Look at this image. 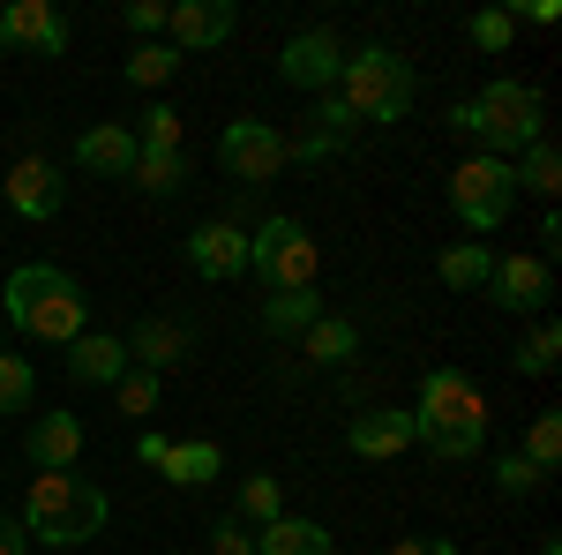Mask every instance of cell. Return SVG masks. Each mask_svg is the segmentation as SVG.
I'll return each instance as SVG.
<instances>
[{
	"label": "cell",
	"mask_w": 562,
	"mask_h": 555,
	"mask_svg": "<svg viewBox=\"0 0 562 555\" xmlns=\"http://www.w3.org/2000/svg\"><path fill=\"white\" fill-rule=\"evenodd\" d=\"M0 323L38 345H76L90 331V293L60 270V263H23L0 286Z\"/></svg>",
	"instance_id": "1"
},
{
	"label": "cell",
	"mask_w": 562,
	"mask_h": 555,
	"mask_svg": "<svg viewBox=\"0 0 562 555\" xmlns=\"http://www.w3.org/2000/svg\"><path fill=\"white\" fill-rule=\"evenodd\" d=\"M405 413H413V443L428 458H442V466H465V458H480V443H487V406H480L473 376H458V368H428L420 376V398Z\"/></svg>",
	"instance_id": "2"
},
{
	"label": "cell",
	"mask_w": 562,
	"mask_h": 555,
	"mask_svg": "<svg viewBox=\"0 0 562 555\" xmlns=\"http://www.w3.org/2000/svg\"><path fill=\"white\" fill-rule=\"evenodd\" d=\"M105 518H113V496L98 480H76V473H38L23 496V533L38 548H83L105 533Z\"/></svg>",
	"instance_id": "3"
},
{
	"label": "cell",
	"mask_w": 562,
	"mask_h": 555,
	"mask_svg": "<svg viewBox=\"0 0 562 555\" xmlns=\"http://www.w3.org/2000/svg\"><path fill=\"white\" fill-rule=\"evenodd\" d=\"M338 98H346L352 121H405L413 113V60L397 45H346V68H338Z\"/></svg>",
	"instance_id": "4"
},
{
	"label": "cell",
	"mask_w": 562,
	"mask_h": 555,
	"mask_svg": "<svg viewBox=\"0 0 562 555\" xmlns=\"http://www.w3.org/2000/svg\"><path fill=\"white\" fill-rule=\"evenodd\" d=\"M248 270L262 278V293H307L323 270V248L301 218H262L248 233Z\"/></svg>",
	"instance_id": "5"
},
{
	"label": "cell",
	"mask_w": 562,
	"mask_h": 555,
	"mask_svg": "<svg viewBox=\"0 0 562 555\" xmlns=\"http://www.w3.org/2000/svg\"><path fill=\"white\" fill-rule=\"evenodd\" d=\"M473 121H480L473 143H487V158H518L525 143H540V135H548L540 90L518 84V76H495V84L480 90V98H473Z\"/></svg>",
	"instance_id": "6"
},
{
	"label": "cell",
	"mask_w": 562,
	"mask_h": 555,
	"mask_svg": "<svg viewBox=\"0 0 562 555\" xmlns=\"http://www.w3.org/2000/svg\"><path fill=\"white\" fill-rule=\"evenodd\" d=\"M510 203H518V180H510V158H458V173H450V211H458V225H473V233H495L503 218H510Z\"/></svg>",
	"instance_id": "7"
},
{
	"label": "cell",
	"mask_w": 562,
	"mask_h": 555,
	"mask_svg": "<svg viewBox=\"0 0 562 555\" xmlns=\"http://www.w3.org/2000/svg\"><path fill=\"white\" fill-rule=\"evenodd\" d=\"M217 166L233 173L240 188L278 180V166H285V135L270 129V121H225V135H217Z\"/></svg>",
	"instance_id": "8"
},
{
	"label": "cell",
	"mask_w": 562,
	"mask_h": 555,
	"mask_svg": "<svg viewBox=\"0 0 562 555\" xmlns=\"http://www.w3.org/2000/svg\"><path fill=\"white\" fill-rule=\"evenodd\" d=\"M0 45L53 60V53H68V15L53 0H0Z\"/></svg>",
	"instance_id": "9"
},
{
	"label": "cell",
	"mask_w": 562,
	"mask_h": 555,
	"mask_svg": "<svg viewBox=\"0 0 562 555\" xmlns=\"http://www.w3.org/2000/svg\"><path fill=\"white\" fill-rule=\"evenodd\" d=\"M548 293H555L548 256H495V270H487V300H495V308H510V315H540Z\"/></svg>",
	"instance_id": "10"
},
{
	"label": "cell",
	"mask_w": 562,
	"mask_h": 555,
	"mask_svg": "<svg viewBox=\"0 0 562 555\" xmlns=\"http://www.w3.org/2000/svg\"><path fill=\"white\" fill-rule=\"evenodd\" d=\"M338 68H346V45H338V31H301V38H285V53H278V76L301 90H338Z\"/></svg>",
	"instance_id": "11"
},
{
	"label": "cell",
	"mask_w": 562,
	"mask_h": 555,
	"mask_svg": "<svg viewBox=\"0 0 562 555\" xmlns=\"http://www.w3.org/2000/svg\"><path fill=\"white\" fill-rule=\"evenodd\" d=\"M346 451L368 458V466L405 458V451H413V413H405V406H368V413H352L346 421Z\"/></svg>",
	"instance_id": "12"
},
{
	"label": "cell",
	"mask_w": 562,
	"mask_h": 555,
	"mask_svg": "<svg viewBox=\"0 0 562 555\" xmlns=\"http://www.w3.org/2000/svg\"><path fill=\"white\" fill-rule=\"evenodd\" d=\"M188 270H195V278H211V286L240 278V270H248V233H240L233 218L195 225V233H188Z\"/></svg>",
	"instance_id": "13"
},
{
	"label": "cell",
	"mask_w": 562,
	"mask_h": 555,
	"mask_svg": "<svg viewBox=\"0 0 562 555\" xmlns=\"http://www.w3.org/2000/svg\"><path fill=\"white\" fill-rule=\"evenodd\" d=\"M233 0H173V15H166V31H173V53H211V45L233 38Z\"/></svg>",
	"instance_id": "14"
},
{
	"label": "cell",
	"mask_w": 562,
	"mask_h": 555,
	"mask_svg": "<svg viewBox=\"0 0 562 555\" xmlns=\"http://www.w3.org/2000/svg\"><path fill=\"white\" fill-rule=\"evenodd\" d=\"M23 458L38 473H76V458H83V421L76 413H38V421L23 428Z\"/></svg>",
	"instance_id": "15"
},
{
	"label": "cell",
	"mask_w": 562,
	"mask_h": 555,
	"mask_svg": "<svg viewBox=\"0 0 562 555\" xmlns=\"http://www.w3.org/2000/svg\"><path fill=\"white\" fill-rule=\"evenodd\" d=\"M60 203H68V180H60L53 158H15L8 166V211L15 218H53Z\"/></svg>",
	"instance_id": "16"
},
{
	"label": "cell",
	"mask_w": 562,
	"mask_h": 555,
	"mask_svg": "<svg viewBox=\"0 0 562 555\" xmlns=\"http://www.w3.org/2000/svg\"><path fill=\"white\" fill-rule=\"evenodd\" d=\"M135 151H143V143H135L128 121H98V129L76 135V166H83V173H105V180H128V173H135Z\"/></svg>",
	"instance_id": "17"
},
{
	"label": "cell",
	"mask_w": 562,
	"mask_h": 555,
	"mask_svg": "<svg viewBox=\"0 0 562 555\" xmlns=\"http://www.w3.org/2000/svg\"><path fill=\"white\" fill-rule=\"evenodd\" d=\"M128 368H150V376H166V368H173V360H188V323H173V315H143V323H135L128 338Z\"/></svg>",
	"instance_id": "18"
},
{
	"label": "cell",
	"mask_w": 562,
	"mask_h": 555,
	"mask_svg": "<svg viewBox=\"0 0 562 555\" xmlns=\"http://www.w3.org/2000/svg\"><path fill=\"white\" fill-rule=\"evenodd\" d=\"M128 376V345L113 338V331H83V338L68 345V384H83V390H113Z\"/></svg>",
	"instance_id": "19"
},
{
	"label": "cell",
	"mask_w": 562,
	"mask_h": 555,
	"mask_svg": "<svg viewBox=\"0 0 562 555\" xmlns=\"http://www.w3.org/2000/svg\"><path fill=\"white\" fill-rule=\"evenodd\" d=\"M256 555H330V525H315V518H270V525H256Z\"/></svg>",
	"instance_id": "20"
},
{
	"label": "cell",
	"mask_w": 562,
	"mask_h": 555,
	"mask_svg": "<svg viewBox=\"0 0 562 555\" xmlns=\"http://www.w3.org/2000/svg\"><path fill=\"white\" fill-rule=\"evenodd\" d=\"M323 315H330V308H323L315 286H307V293H270L262 300V331H270V338H307Z\"/></svg>",
	"instance_id": "21"
},
{
	"label": "cell",
	"mask_w": 562,
	"mask_h": 555,
	"mask_svg": "<svg viewBox=\"0 0 562 555\" xmlns=\"http://www.w3.org/2000/svg\"><path fill=\"white\" fill-rule=\"evenodd\" d=\"M487 270H495V248H487V241H450V248L435 256V278H442L450 293H473V286H487Z\"/></svg>",
	"instance_id": "22"
},
{
	"label": "cell",
	"mask_w": 562,
	"mask_h": 555,
	"mask_svg": "<svg viewBox=\"0 0 562 555\" xmlns=\"http://www.w3.org/2000/svg\"><path fill=\"white\" fill-rule=\"evenodd\" d=\"M510 180L518 188H532L540 203H555V188H562V158H555V143L540 135V143H525L518 158H510Z\"/></svg>",
	"instance_id": "23"
},
{
	"label": "cell",
	"mask_w": 562,
	"mask_h": 555,
	"mask_svg": "<svg viewBox=\"0 0 562 555\" xmlns=\"http://www.w3.org/2000/svg\"><path fill=\"white\" fill-rule=\"evenodd\" d=\"M135 188H143V196H158V203H166V196H180V188H188V158H180V151H135V173H128Z\"/></svg>",
	"instance_id": "24"
},
{
	"label": "cell",
	"mask_w": 562,
	"mask_h": 555,
	"mask_svg": "<svg viewBox=\"0 0 562 555\" xmlns=\"http://www.w3.org/2000/svg\"><path fill=\"white\" fill-rule=\"evenodd\" d=\"M158 473H166L173 488H203V480H217V443H203V435H195V443H173Z\"/></svg>",
	"instance_id": "25"
},
{
	"label": "cell",
	"mask_w": 562,
	"mask_h": 555,
	"mask_svg": "<svg viewBox=\"0 0 562 555\" xmlns=\"http://www.w3.org/2000/svg\"><path fill=\"white\" fill-rule=\"evenodd\" d=\"M38 406V360L0 345V413H31Z\"/></svg>",
	"instance_id": "26"
},
{
	"label": "cell",
	"mask_w": 562,
	"mask_h": 555,
	"mask_svg": "<svg viewBox=\"0 0 562 555\" xmlns=\"http://www.w3.org/2000/svg\"><path fill=\"white\" fill-rule=\"evenodd\" d=\"M352 345H360V331H352L346 315H323V323L307 331V360H315V368H338V360H352Z\"/></svg>",
	"instance_id": "27"
},
{
	"label": "cell",
	"mask_w": 562,
	"mask_h": 555,
	"mask_svg": "<svg viewBox=\"0 0 562 555\" xmlns=\"http://www.w3.org/2000/svg\"><path fill=\"white\" fill-rule=\"evenodd\" d=\"M173 76H180V53L166 38H158V45H135V53H128V84L135 90H166Z\"/></svg>",
	"instance_id": "28"
},
{
	"label": "cell",
	"mask_w": 562,
	"mask_h": 555,
	"mask_svg": "<svg viewBox=\"0 0 562 555\" xmlns=\"http://www.w3.org/2000/svg\"><path fill=\"white\" fill-rule=\"evenodd\" d=\"M518 458H525V466H540V473H555V458H562V413H532Z\"/></svg>",
	"instance_id": "29"
},
{
	"label": "cell",
	"mask_w": 562,
	"mask_h": 555,
	"mask_svg": "<svg viewBox=\"0 0 562 555\" xmlns=\"http://www.w3.org/2000/svg\"><path fill=\"white\" fill-rule=\"evenodd\" d=\"M240 518H256V525L285 518V488H278V473H248V480H240Z\"/></svg>",
	"instance_id": "30"
},
{
	"label": "cell",
	"mask_w": 562,
	"mask_h": 555,
	"mask_svg": "<svg viewBox=\"0 0 562 555\" xmlns=\"http://www.w3.org/2000/svg\"><path fill=\"white\" fill-rule=\"evenodd\" d=\"M555 353H562V331L540 315V323L525 331V345H518V376H548V368H555Z\"/></svg>",
	"instance_id": "31"
},
{
	"label": "cell",
	"mask_w": 562,
	"mask_h": 555,
	"mask_svg": "<svg viewBox=\"0 0 562 555\" xmlns=\"http://www.w3.org/2000/svg\"><path fill=\"white\" fill-rule=\"evenodd\" d=\"M113 406H121L128 421H143V413H158V376H150V368H128V376L113 384Z\"/></svg>",
	"instance_id": "32"
},
{
	"label": "cell",
	"mask_w": 562,
	"mask_h": 555,
	"mask_svg": "<svg viewBox=\"0 0 562 555\" xmlns=\"http://www.w3.org/2000/svg\"><path fill=\"white\" fill-rule=\"evenodd\" d=\"M135 143L143 151H180V113L158 98V106H143V129H135Z\"/></svg>",
	"instance_id": "33"
},
{
	"label": "cell",
	"mask_w": 562,
	"mask_h": 555,
	"mask_svg": "<svg viewBox=\"0 0 562 555\" xmlns=\"http://www.w3.org/2000/svg\"><path fill=\"white\" fill-rule=\"evenodd\" d=\"M510 38H518L510 8H480V15H473V45H480V53H503Z\"/></svg>",
	"instance_id": "34"
},
{
	"label": "cell",
	"mask_w": 562,
	"mask_h": 555,
	"mask_svg": "<svg viewBox=\"0 0 562 555\" xmlns=\"http://www.w3.org/2000/svg\"><path fill=\"white\" fill-rule=\"evenodd\" d=\"M540 480H548V473H540V466H525L518 451H503V458H495V488H503V496H532Z\"/></svg>",
	"instance_id": "35"
},
{
	"label": "cell",
	"mask_w": 562,
	"mask_h": 555,
	"mask_svg": "<svg viewBox=\"0 0 562 555\" xmlns=\"http://www.w3.org/2000/svg\"><path fill=\"white\" fill-rule=\"evenodd\" d=\"M211 555H256V533L240 518H217L211 525Z\"/></svg>",
	"instance_id": "36"
},
{
	"label": "cell",
	"mask_w": 562,
	"mask_h": 555,
	"mask_svg": "<svg viewBox=\"0 0 562 555\" xmlns=\"http://www.w3.org/2000/svg\"><path fill=\"white\" fill-rule=\"evenodd\" d=\"M315 129L338 135V143L352 135V113H346V98H338V90H323V98H315Z\"/></svg>",
	"instance_id": "37"
},
{
	"label": "cell",
	"mask_w": 562,
	"mask_h": 555,
	"mask_svg": "<svg viewBox=\"0 0 562 555\" xmlns=\"http://www.w3.org/2000/svg\"><path fill=\"white\" fill-rule=\"evenodd\" d=\"M166 15H173V0H135V8H128V31H143V38H166Z\"/></svg>",
	"instance_id": "38"
},
{
	"label": "cell",
	"mask_w": 562,
	"mask_h": 555,
	"mask_svg": "<svg viewBox=\"0 0 562 555\" xmlns=\"http://www.w3.org/2000/svg\"><path fill=\"white\" fill-rule=\"evenodd\" d=\"M390 555H458V541H435V533H405Z\"/></svg>",
	"instance_id": "39"
},
{
	"label": "cell",
	"mask_w": 562,
	"mask_h": 555,
	"mask_svg": "<svg viewBox=\"0 0 562 555\" xmlns=\"http://www.w3.org/2000/svg\"><path fill=\"white\" fill-rule=\"evenodd\" d=\"M166 451H173V435H158V428L135 435V458H143V466H166Z\"/></svg>",
	"instance_id": "40"
},
{
	"label": "cell",
	"mask_w": 562,
	"mask_h": 555,
	"mask_svg": "<svg viewBox=\"0 0 562 555\" xmlns=\"http://www.w3.org/2000/svg\"><path fill=\"white\" fill-rule=\"evenodd\" d=\"M0 555H31V533H23V518L0 511Z\"/></svg>",
	"instance_id": "41"
},
{
	"label": "cell",
	"mask_w": 562,
	"mask_h": 555,
	"mask_svg": "<svg viewBox=\"0 0 562 555\" xmlns=\"http://www.w3.org/2000/svg\"><path fill=\"white\" fill-rule=\"evenodd\" d=\"M518 15H525V23H555L562 8H555V0H525V8H510V23H518Z\"/></svg>",
	"instance_id": "42"
},
{
	"label": "cell",
	"mask_w": 562,
	"mask_h": 555,
	"mask_svg": "<svg viewBox=\"0 0 562 555\" xmlns=\"http://www.w3.org/2000/svg\"><path fill=\"white\" fill-rule=\"evenodd\" d=\"M540 555H562V541H555V533H548V541H540Z\"/></svg>",
	"instance_id": "43"
},
{
	"label": "cell",
	"mask_w": 562,
	"mask_h": 555,
	"mask_svg": "<svg viewBox=\"0 0 562 555\" xmlns=\"http://www.w3.org/2000/svg\"><path fill=\"white\" fill-rule=\"evenodd\" d=\"M0 338H8V323H0Z\"/></svg>",
	"instance_id": "44"
}]
</instances>
